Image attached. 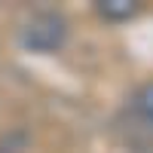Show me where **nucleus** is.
Segmentation results:
<instances>
[{
	"label": "nucleus",
	"instance_id": "obj_1",
	"mask_svg": "<svg viewBox=\"0 0 153 153\" xmlns=\"http://www.w3.org/2000/svg\"><path fill=\"white\" fill-rule=\"evenodd\" d=\"M68 40V22L58 12H37L22 31V46L31 52H55Z\"/></svg>",
	"mask_w": 153,
	"mask_h": 153
},
{
	"label": "nucleus",
	"instance_id": "obj_2",
	"mask_svg": "<svg viewBox=\"0 0 153 153\" xmlns=\"http://www.w3.org/2000/svg\"><path fill=\"white\" fill-rule=\"evenodd\" d=\"M129 107H132V113L147 126V129H153V80L135 89V95H132V101H129Z\"/></svg>",
	"mask_w": 153,
	"mask_h": 153
},
{
	"label": "nucleus",
	"instance_id": "obj_3",
	"mask_svg": "<svg viewBox=\"0 0 153 153\" xmlns=\"http://www.w3.org/2000/svg\"><path fill=\"white\" fill-rule=\"evenodd\" d=\"M95 12L104 22H126V19H132L138 12V3L135 0H98Z\"/></svg>",
	"mask_w": 153,
	"mask_h": 153
}]
</instances>
